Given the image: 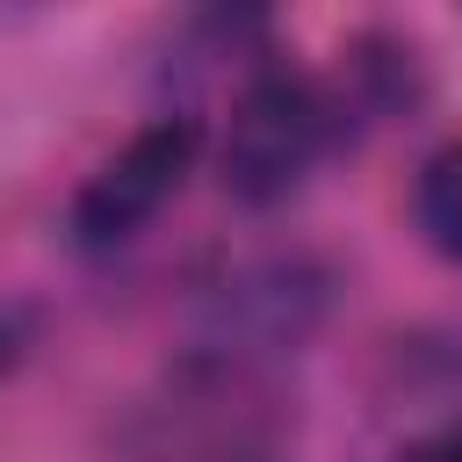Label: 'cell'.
<instances>
[{"label": "cell", "instance_id": "8992f818", "mask_svg": "<svg viewBox=\"0 0 462 462\" xmlns=\"http://www.w3.org/2000/svg\"><path fill=\"white\" fill-rule=\"evenodd\" d=\"M7 354H14V332H7V325H0V361H7Z\"/></svg>", "mask_w": 462, "mask_h": 462}, {"label": "cell", "instance_id": "6da1fadb", "mask_svg": "<svg viewBox=\"0 0 462 462\" xmlns=\"http://www.w3.org/2000/svg\"><path fill=\"white\" fill-rule=\"evenodd\" d=\"M339 123H346L339 101L310 72H289V65L253 72L224 130V195L245 209L289 202L310 180V166L339 144Z\"/></svg>", "mask_w": 462, "mask_h": 462}, {"label": "cell", "instance_id": "3957f363", "mask_svg": "<svg viewBox=\"0 0 462 462\" xmlns=\"http://www.w3.org/2000/svg\"><path fill=\"white\" fill-rule=\"evenodd\" d=\"M325 310V274L303 260H253L209 296V346L217 354H282Z\"/></svg>", "mask_w": 462, "mask_h": 462}, {"label": "cell", "instance_id": "5b68a950", "mask_svg": "<svg viewBox=\"0 0 462 462\" xmlns=\"http://www.w3.org/2000/svg\"><path fill=\"white\" fill-rule=\"evenodd\" d=\"M404 462H462V397H448V411L404 448Z\"/></svg>", "mask_w": 462, "mask_h": 462}, {"label": "cell", "instance_id": "7a4b0ae2", "mask_svg": "<svg viewBox=\"0 0 462 462\" xmlns=\"http://www.w3.org/2000/svg\"><path fill=\"white\" fill-rule=\"evenodd\" d=\"M195 152H202V130H195L188 116L144 123L123 152H108V159L79 180L72 217H65L72 245H79V253H116V245H130V238L180 195V180L195 173Z\"/></svg>", "mask_w": 462, "mask_h": 462}, {"label": "cell", "instance_id": "277c9868", "mask_svg": "<svg viewBox=\"0 0 462 462\" xmlns=\"http://www.w3.org/2000/svg\"><path fill=\"white\" fill-rule=\"evenodd\" d=\"M411 217H419L426 245L462 267V137L440 144V152L419 166V180H411Z\"/></svg>", "mask_w": 462, "mask_h": 462}]
</instances>
